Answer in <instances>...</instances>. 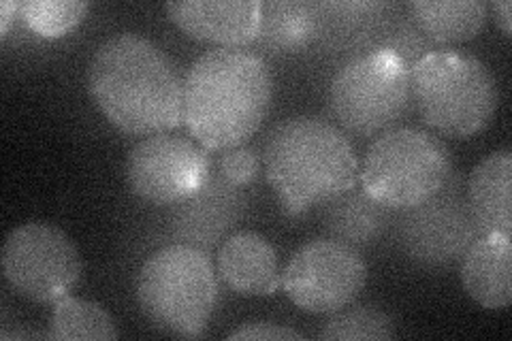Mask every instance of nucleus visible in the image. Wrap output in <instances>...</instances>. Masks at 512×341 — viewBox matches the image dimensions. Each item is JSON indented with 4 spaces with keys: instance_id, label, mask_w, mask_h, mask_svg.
Here are the masks:
<instances>
[{
    "instance_id": "f257e3e1",
    "label": "nucleus",
    "mask_w": 512,
    "mask_h": 341,
    "mask_svg": "<svg viewBox=\"0 0 512 341\" xmlns=\"http://www.w3.org/2000/svg\"><path fill=\"white\" fill-rule=\"evenodd\" d=\"M88 90L103 116L128 135L169 133L184 120V79L158 45L135 32L94 52Z\"/></svg>"
},
{
    "instance_id": "f03ea898",
    "label": "nucleus",
    "mask_w": 512,
    "mask_h": 341,
    "mask_svg": "<svg viewBox=\"0 0 512 341\" xmlns=\"http://www.w3.org/2000/svg\"><path fill=\"white\" fill-rule=\"evenodd\" d=\"M271 105L265 60L242 47H214L201 54L184 79V122L205 150L244 145Z\"/></svg>"
},
{
    "instance_id": "7ed1b4c3",
    "label": "nucleus",
    "mask_w": 512,
    "mask_h": 341,
    "mask_svg": "<svg viewBox=\"0 0 512 341\" xmlns=\"http://www.w3.org/2000/svg\"><path fill=\"white\" fill-rule=\"evenodd\" d=\"M263 165L288 216L327 203L359 180V160L350 139L318 116H293L271 128Z\"/></svg>"
},
{
    "instance_id": "20e7f679",
    "label": "nucleus",
    "mask_w": 512,
    "mask_h": 341,
    "mask_svg": "<svg viewBox=\"0 0 512 341\" xmlns=\"http://www.w3.org/2000/svg\"><path fill=\"white\" fill-rule=\"evenodd\" d=\"M410 99L427 126L446 137L480 133L498 107L487 64L472 54L434 50L410 67Z\"/></svg>"
},
{
    "instance_id": "39448f33",
    "label": "nucleus",
    "mask_w": 512,
    "mask_h": 341,
    "mask_svg": "<svg viewBox=\"0 0 512 341\" xmlns=\"http://www.w3.org/2000/svg\"><path fill=\"white\" fill-rule=\"evenodd\" d=\"M135 290L141 314L152 327L178 337H199L218 299L210 252L186 243L156 250L141 265Z\"/></svg>"
},
{
    "instance_id": "423d86ee",
    "label": "nucleus",
    "mask_w": 512,
    "mask_h": 341,
    "mask_svg": "<svg viewBox=\"0 0 512 341\" xmlns=\"http://www.w3.org/2000/svg\"><path fill=\"white\" fill-rule=\"evenodd\" d=\"M446 145L412 126L389 128L376 137L359 171L361 188L393 211H406L434 197L451 180Z\"/></svg>"
},
{
    "instance_id": "0eeeda50",
    "label": "nucleus",
    "mask_w": 512,
    "mask_h": 341,
    "mask_svg": "<svg viewBox=\"0 0 512 341\" xmlns=\"http://www.w3.org/2000/svg\"><path fill=\"white\" fill-rule=\"evenodd\" d=\"M329 101L346 131L380 135L402 120L410 105V67L387 47H376L335 73Z\"/></svg>"
},
{
    "instance_id": "6e6552de",
    "label": "nucleus",
    "mask_w": 512,
    "mask_h": 341,
    "mask_svg": "<svg viewBox=\"0 0 512 341\" xmlns=\"http://www.w3.org/2000/svg\"><path fill=\"white\" fill-rule=\"evenodd\" d=\"M0 263L9 286L37 303H54L69 295L82 275L75 243L47 222H26L13 229L5 239Z\"/></svg>"
},
{
    "instance_id": "1a4fd4ad",
    "label": "nucleus",
    "mask_w": 512,
    "mask_h": 341,
    "mask_svg": "<svg viewBox=\"0 0 512 341\" xmlns=\"http://www.w3.org/2000/svg\"><path fill=\"white\" fill-rule=\"evenodd\" d=\"M367 282L359 250L335 239L301 246L282 271V288L303 312L333 314L355 301Z\"/></svg>"
},
{
    "instance_id": "9d476101",
    "label": "nucleus",
    "mask_w": 512,
    "mask_h": 341,
    "mask_svg": "<svg viewBox=\"0 0 512 341\" xmlns=\"http://www.w3.org/2000/svg\"><path fill=\"white\" fill-rule=\"evenodd\" d=\"M480 235L485 231L468 197L451 180L434 197L406 209L397 224L399 248L423 267L457 263Z\"/></svg>"
},
{
    "instance_id": "9b49d317",
    "label": "nucleus",
    "mask_w": 512,
    "mask_h": 341,
    "mask_svg": "<svg viewBox=\"0 0 512 341\" xmlns=\"http://www.w3.org/2000/svg\"><path fill=\"white\" fill-rule=\"evenodd\" d=\"M212 173V158L188 137L156 133L133 145L126 158V182L139 199L175 205L195 194Z\"/></svg>"
},
{
    "instance_id": "f8f14e48",
    "label": "nucleus",
    "mask_w": 512,
    "mask_h": 341,
    "mask_svg": "<svg viewBox=\"0 0 512 341\" xmlns=\"http://www.w3.org/2000/svg\"><path fill=\"white\" fill-rule=\"evenodd\" d=\"M246 209L248 199L242 186H235L212 171L195 194L173 205L167 229L175 243L210 252L227 239L233 226L244 218Z\"/></svg>"
},
{
    "instance_id": "ddd939ff",
    "label": "nucleus",
    "mask_w": 512,
    "mask_h": 341,
    "mask_svg": "<svg viewBox=\"0 0 512 341\" xmlns=\"http://www.w3.org/2000/svg\"><path fill=\"white\" fill-rule=\"evenodd\" d=\"M173 24L188 37L220 47H242L259 37L261 0H169Z\"/></svg>"
},
{
    "instance_id": "4468645a",
    "label": "nucleus",
    "mask_w": 512,
    "mask_h": 341,
    "mask_svg": "<svg viewBox=\"0 0 512 341\" xmlns=\"http://www.w3.org/2000/svg\"><path fill=\"white\" fill-rule=\"evenodd\" d=\"M218 275L237 295L267 297L282 286L276 248L256 233H237L222 241Z\"/></svg>"
},
{
    "instance_id": "2eb2a0df",
    "label": "nucleus",
    "mask_w": 512,
    "mask_h": 341,
    "mask_svg": "<svg viewBox=\"0 0 512 341\" xmlns=\"http://www.w3.org/2000/svg\"><path fill=\"white\" fill-rule=\"evenodd\" d=\"M461 284L485 310H506L512 299L510 235L485 233L463 254Z\"/></svg>"
},
{
    "instance_id": "dca6fc26",
    "label": "nucleus",
    "mask_w": 512,
    "mask_h": 341,
    "mask_svg": "<svg viewBox=\"0 0 512 341\" xmlns=\"http://www.w3.org/2000/svg\"><path fill=\"white\" fill-rule=\"evenodd\" d=\"M320 220L329 239L359 250L374 246L389 231L393 209L378 203L361 186H352L323 203Z\"/></svg>"
},
{
    "instance_id": "f3484780",
    "label": "nucleus",
    "mask_w": 512,
    "mask_h": 341,
    "mask_svg": "<svg viewBox=\"0 0 512 341\" xmlns=\"http://www.w3.org/2000/svg\"><path fill=\"white\" fill-rule=\"evenodd\" d=\"M512 152L498 150L483 158L468 177V203L485 233L510 235Z\"/></svg>"
},
{
    "instance_id": "a211bd4d",
    "label": "nucleus",
    "mask_w": 512,
    "mask_h": 341,
    "mask_svg": "<svg viewBox=\"0 0 512 341\" xmlns=\"http://www.w3.org/2000/svg\"><path fill=\"white\" fill-rule=\"evenodd\" d=\"M412 20L434 45L474 39L487 22L483 0H414Z\"/></svg>"
},
{
    "instance_id": "6ab92c4d",
    "label": "nucleus",
    "mask_w": 512,
    "mask_h": 341,
    "mask_svg": "<svg viewBox=\"0 0 512 341\" xmlns=\"http://www.w3.org/2000/svg\"><path fill=\"white\" fill-rule=\"evenodd\" d=\"M382 3L316 5V39L329 50H355L382 30Z\"/></svg>"
},
{
    "instance_id": "aec40b11",
    "label": "nucleus",
    "mask_w": 512,
    "mask_h": 341,
    "mask_svg": "<svg viewBox=\"0 0 512 341\" xmlns=\"http://www.w3.org/2000/svg\"><path fill=\"white\" fill-rule=\"evenodd\" d=\"M316 39V5L301 0H269L261 9L256 43L271 52H295Z\"/></svg>"
},
{
    "instance_id": "412c9836",
    "label": "nucleus",
    "mask_w": 512,
    "mask_h": 341,
    "mask_svg": "<svg viewBox=\"0 0 512 341\" xmlns=\"http://www.w3.org/2000/svg\"><path fill=\"white\" fill-rule=\"evenodd\" d=\"M118 337L114 318L109 316L103 305L64 295L54 301L50 314V329H47V339H103L111 341Z\"/></svg>"
},
{
    "instance_id": "4be33fe9",
    "label": "nucleus",
    "mask_w": 512,
    "mask_h": 341,
    "mask_svg": "<svg viewBox=\"0 0 512 341\" xmlns=\"http://www.w3.org/2000/svg\"><path fill=\"white\" fill-rule=\"evenodd\" d=\"M316 337L327 341H384L395 337V320L378 307L359 305L329 314Z\"/></svg>"
},
{
    "instance_id": "5701e85b",
    "label": "nucleus",
    "mask_w": 512,
    "mask_h": 341,
    "mask_svg": "<svg viewBox=\"0 0 512 341\" xmlns=\"http://www.w3.org/2000/svg\"><path fill=\"white\" fill-rule=\"evenodd\" d=\"M90 5L84 0H26L20 18L41 37H62L86 18Z\"/></svg>"
},
{
    "instance_id": "b1692460",
    "label": "nucleus",
    "mask_w": 512,
    "mask_h": 341,
    "mask_svg": "<svg viewBox=\"0 0 512 341\" xmlns=\"http://www.w3.org/2000/svg\"><path fill=\"white\" fill-rule=\"evenodd\" d=\"M431 45L434 43L423 35L421 28L412 20V22H399L395 28H391L389 35L382 37L380 47H387V50H391L393 54L402 58L408 67H412L416 60L423 58L429 52H434V47Z\"/></svg>"
},
{
    "instance_id": "393cba45",
    "label": "nucleus",
    "mask_w": 512,
    "mask_h": 341,
    "mask_svg": "<svg viewBox=\"0 0 512 341\" xmlns=\"http://www.w3.org/2000/svg\"><path fill=\"white\" fill-rule=\"evenodd\" d=\"M259 154L250 145H235V148L222 150L218 160V173L235 186L250 184L259 175Z\"/></svg>"
},
{
    "instance_id": "a878e982",
    "label": "nucleus",
    "mask_w": 512,
    "mask_h": 341,
    "mask_svg": "<svg viewBox=\"0 0 512 341\" xmlns=\"http://www.w3.org/2000/svg\"><path fill=\"white\" fill-rule=\"evenodd\" d=\"M227 339H303V335L291 327L276 322H246L227 335Z\"/></svg>"
},
{
    "instance_id": "bb28decb",
    "label": "nucleus",
    "mask_w": 512,
    "mask_h": 341,
    "mask_svg": "<svg viewBox=\"0 0 512 341\" xmlns=\"http://www.w3.org/2000/svg\"><path fill=\"white\" fill-rule=\"evenodd\" d=\"M20 15V3H13V0H5L0 5V37H7L11 22Z\"/></svg>"
},
{
    "instance_id": "cd10ccee",
    "label": "nucleus",
    "mask_w": 512,
    "mask_h": 341,
    "mask_svg": "<svg viewBox=\"0 0 512 341\" xmlns=\"http://www.w3.org/2000/svg\"><path fill=\"white\" fill-rule=\"evenodd\" d=\"M491 9L495 13V18H498L502 30L506 32V35H510V32H512V5H510V0H495Z\"/></svg>"
}]
</instances>
